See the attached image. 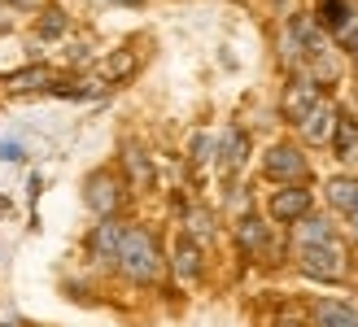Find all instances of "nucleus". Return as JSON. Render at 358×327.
<instances>
[{"instance_id":"1","label":"nucleus","mask_w":358,"mask_h":327,"mask_svg":"<svg viewBox=\"0 0 358 327\" xmlns=\"http://www.w3.org/2000/svg\"><path fill=\"white\" fill-rule=\"evenodd\" d=\"M114 266L131 284H157V279H162V270H166V258H162L157 235L149 227H127V231H122V245H118Z\"/></svg>"},{"instance_id":"2","label":"nucleus","mask_w":358,"mask_h":327,"mask_svg":"<svg viewBox=\"0 0 358 327\" xmlns=\"http://www.w3.org/2000/svg\"><path fill=\"white\" fill-rule=\"evenodd\" d=\"M293 258H297V270L315 284H341L350 275V249L336 231L306 245H293Z\"/></svg>"},{"instance_id":"3","label":"nucleus","mask_w":358,"mask_h":327,"mask_svg":"<svg viewBox=\"0 0 358 327\" xmlns=\"http://www.w3.org/2000/svg\"><path fill=\"white\" fill-rule=\"evenodd\" d=\"M315 22L324 27L341 48L358 40V0H315Z\"/></svg>"},{"instance_id":"4","label":"nucleus","mask_w":358,"mask_h":327,"mask_svg":"<svg viewBox=\"0 0 358 327\" xmlns=\"http://www.w3.org/2000/svg\"><path fill=\"white\" fill-rule=\"evenodd\" d=\"M262 175L271 179V184H306L310 161L297 144H271V149L262 153Z\"/></svg>"},{"instance_id":"5","label":"nucleus","mask_w":358,"mask_h":327,"mask_svg":"<svg viewBox=\"0 0 358 327\" xmlns=\"http://www.w3.org/2000/svg\"><path fill=\"white\" fill-rule=\"evenodd\" d=\"M319 96H324V83H315L306 70H293V79L284 83V92H280V118L297 126L319 105Z\"/></svg>"},{"instance_id":"6","label":"nucleus","mask_w":358,"mask_h":327,"mask_svg":"<svg viewBox=\"0 0 358 327\" xmlns=\"http://www.w3.org/2000/svg\"><path fill=\"white\" fill-rule=\"evenodd\" d=\"M310 210H315V192L306 184H280L271 192V201H266V214H271L275 223H284V227H293L297 218L310 214Z\"/></svg>"},{"instance_id":"7","label":"nucleus","mask_w":358,"mask_h":327,"mask_svg":"<svg viewBox=\"0 0 358 327\" xmlns=\"http://www.w3.org/2000/svg\"><path fill=\"white\" fill-rule=\"evenodd\" d=\"M83 201H87V210L101 214V218L114 214L122 205V179L114 170H92L83 179Z\"/></svg>"},{"instance_id":"8","label":"nucleus","mask_w":358,"mask_h":327,"mask_svg":"<svg viewBox=\"0 0 358 327\" xmlns=\"http://www.w3.org/2000/svg\"><path fill=\"white\" fill-rule=\"evenodd\" d=\"M336 118H341V109H336L328 96H319V105H315L310 114L297 122V131H301V140H306V144H315V149H324V144H332Z\"/></svg>"},{"instance_id":"9","label":"nucleus","mask_w":358,"mask_h":327,"mask_svg":"<svg viewBox=\"0 0 358 327\" xmlns=\"http://www.w3.org/2000/svg\"><path fill=\"white\" fill-rule=\"evenodd\" d=\"M122 223H114V214H105L101 223L92 227V240H87V249H92V258L96 262H105V266H114V258H118V245H122Z\"/></svg>"},{"instance_id":"10","label":"nucleus","mask_w":358,"mask_h":327,"mask_svg":"<svg viewBox=\"0 0 358 327\" xmlns=\"http://www.w3.org/2000/svg\"><path fill=\"white\" fill-rule=\"evenodd\" d=\"M324 201L332 214H350L358 205V175H332L324 184Z\"/></svg>"},{"instance_id":"11","label":"nucleus","mask_w":358,"mask_h":327,"mask_svg":"<svg viewBox=\"0 0 358 327\" xmlns=\"http://www.w3.org/2000/svg\"><path fill=\"white\" fill-rule=\"evenodd\" d=\"M310 319L324 323V327H358V310H354L350 301H336V297H324L310 310Z\"/></svg>"},{"instance_id":"12","label":"nucleus","mask_w":358,"mask_h":327,"mask_svg":"<svg viewBox=\"0 0 358 327\" xmlns=\"http://www.w3.org/2000/svg\"><path fill=\"white\" fill-rule=\"evenodd\" d=\"M266 240H271V231H266L262 218H241V223H236V245L249 253V258L266 253Z\"/></svg>"},{"instance_id":"13","label":"nucleus","mask_w":358,"mask_h":327,"mask_svg":"<svg viewBox=\"0 0 358 327\" xmlns=\"http://www.w3.org/2000/svg\"><path fill=\"white\" fill-rule=\"evenodd\" d=\"M175 275L192 284V279H201V249H196L192 235H184V240L175 245Z\"/></svg>"},{"instance_id":"14","label":"nucleus","mask_w":358,"mask_h":327,"mask_svg":"<svg viewBox=\"0 0 358 327\" xmlns=\"http://www.w3.org/2000/svg\"><path fill=\"white\" fill-rule=\"evenodd\" d=\"M332 149H336V157H341V161H354V157H358V122H354L350 114H341V118H336Z\"/></svg>"},{"instance_id":"15","label":"nucleus","mask_w":358,"mask_h":327,"mask_svg":"<svg viewBox=\"0 0 358 327\" xmlns=\"http://www.w3.org/2000/svg\"><path fill=\"white\" fill-rule=\"evenodd\" d=\"M66 13L62 9H52V5H44L40 9V22H35V31H40V40H62V35H66Z\"/></svg>"},{"instance_id":"16","label":"nucleus","mask_w":358,"mask_h":327,"mask_svg":"<svg viewBox=\"0 0 358 327\" xmlns=\"http://www.w3.org/2000/svg\"><path fill=\"white\" fill-rule=\"evenodd\" d=\"M245 153H249V140H245V131H227V140H223V170H236V166H245Z\"/></svg>"},{"instance_id":"17","label":"nucleus","mask_w":358,"mask_h":327,"mask_svg":"<svg viewBox=\"0 0 358 327\" xmlns=\"http://www.w3.org/2000/svg\"><path fill=\"white\" fill-rule=\"evenodd\" d=\"M210 153H214V144H210L206 136H196V140H192V157H196V161H210Z\"/></svg>"},{"instance_id":"18","label":"nucleus","mask_w":358,"mask_h":327,"mask_svg":"<svg viewBox=\"0 0 358 327\" xmlns=\"http://www.w3.org/2000/svg\"><path fill=\"white\" fill-rule=\"evenodd\" d=\"M188 231L192 235H210V214H192L188 218Z\"/></svg>"},{"instance_id":"19","label":"nucleus","mask_w":358,"mask_h":327,"mask_svg":"<svg viewBox=\"0 0 358 327\" xmlns=\"http://www.w3.org/2000/svg\"><path fill=\"white\" fill-rule=\"evenodd\" d=\"M0 157H5V161H22V144H0Z\"/></svg>"},{"instance_id":"20","label":"nucleus","mask_w":358,"mask_h":327,"mask_svg":"<svg viewBox=\"0 0 358 327\" xmlns=\"http://www.w3.org/2000/svg\"><path fill=\"white\" fill-rule=\"evenodd\" d=\"M5 5H9V9H44L48 0H5Z\"/></svg>"},{"instance_id":"21","label":"nucleus","mask_w":358,"mask_h":327,"mask_svg":"<svg viewBox=\"0 0 358 327\" xmlns=\"http://www.w3.org/2000/svg\"><path fill=\"white\" fill-rule=\"evenodd\" d=\"M9 13H13L9 5H5V9H0V31H9Z\"/></svg>"},{"instance_id":"22","label":"nucleus","mask_w":358,"mask_h":327,"mask_svg":"<svg viewBox=\"0 0 358 327\" xmlns=\"http://www.w3.org/2000/svg\"><path fill=\"white\" fill-rule=\"evenodd\" d=\"M350 57H354V79H358V40L350 44Z\"/></svg>"},{"instance_id":"23","label":"nucleus","mask_w":358,"mask_h":327,"mask_svg":"<svg viewBox=\"0 0 358 327\" xmlns=\"http://www.w3.org/2000/svg\"><path fill=\"white\" fill-rule=\"evenodd\" d=\"M345 218H350V227H354V235H358V205H354V210H350Z\"/></svg>"},{"instance_id":"24","label":"nucleus","mask_w":358,"mask_h":327,"mask_svg":"<svg viewBox=\"0 0 358 327\" xmlns=\"http://www.w3.org/2000/svg\"><path fill=\"white\" fill-rule=\"evenodd\" d=\"M101 5H145V0H101Z\"/></svg>"}]
</instances>
